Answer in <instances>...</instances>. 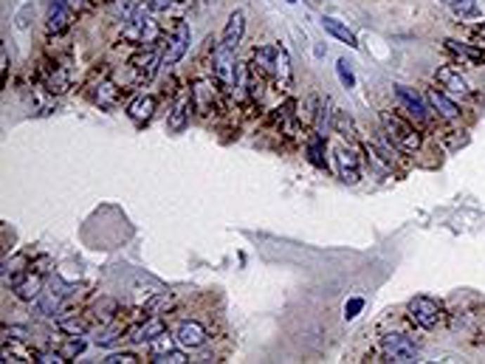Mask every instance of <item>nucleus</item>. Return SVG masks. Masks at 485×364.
<instances>
[{
	"mask_svg": "<svg viewBox=\"0 0 485 364\" xmlns=\"http://www.w3.org/2000/svg\"><path fill=\"white\" fill-rule=\"evenodd\" d=\"M415 330H420L406 308H395L387 311L370 333V347L364 353L361 361H389V364H409V361H420V342L415 336Z\"/></svg>",
	"mask_w": 485,
	"mask_h": 364,
	"instance_id": "nucleus-1",
	"label": "nucleus"
},
{
	"mask_svg": "<svg viewBox=\"0 0 485 364\" xmlns=\"http://www.w3.org/2000/svg\"><path fill=\"white\" fill-rule=\"evenodd\" d=\"M167 325L183 350H203L217 339V316L206 313V311L203 313H183L175 308L167 316Z\"/></svg>",
	"mask_w": 485,
	"mask_h": 364,
	"instance_id": "nucleus-2",
	"label": "nucleus"
},
{
	"mask_svg": "<svg viewBox=\"0 0 485 364\" xmlns=\"http://www.w3.org/2000/svg\"><path fill=\"white\" fill-rule=\"evenodd\" d=\"M189 96H192V108L198 113L200 122H209V119H223L228 116L231 110V96L223 91V85L217 82V77L209 71L203 74H192L189 79Z\"/></svg>",
	"mask_w": 485,
	"mask_h": 364,
	"instance_id": "nucleus-3",
	"label": "nucleus"
},
{
	"mask_svg": "<svg viewBox=\"0 0 485 364\" xmlns=\"http://www.w3.org/2000/svg\"><path fill=\"white\" fill-rule=\"evenodd\" d=\"M34 79L51 91L54 96H63L74 88V79H77V65H74V57H71V48H51L48 54H43L37 60V68H34Z\"/></svg>",
	"mask_w": 485,
	"mask_h": 364,
	"instance_id": "nucleus-4",
	"label": "nucleus"
},
{
	"mask_svg": "<svg viewBox=\"0 0 485 364\" xmlns=\"http://www.w3.org/2000/svg\"><path fill=\"white\" fill-rule=\"evenodd\" d=\"M381 119V133L401 150V155L406 158H415V155H423L426 150V130L418 127L412 119H406L401 110H381L378 113Z\"/></svg>",
	"mask_w": 485,
	"mask_h": 364,
	"instance_id": "nucleus-5",
	"label": "nucleus"
},
{
	"mask_svg": "<svg viewBox=\"0 0 485 364\" xmlns=\"http://www.w3.org/2000/svg\"><path fill=\"white\" fill-rule=\"evenodd\" d=\"M85 91H88V96H91V102L96 108H102V110H119L122 105H127V99H130V93L136 88L130 82H122L116 77V71L105 65L102 71H93L88 77Z\"/></svg>",
	"mask_w": 485,
	"mask_h": 364,
	"instance_id": "nucleus-6",
	"label": "nucleus"
},
{
	"mask_svg": "<svg viewBox=\"0 0 485 364\" xmlns=\"http://www.w3.org/2000/svg\"><path fill=\"white\" fill-rule=\"evenodd\" d=\"M164 26L155 20V12L150 4H138L136 12L130 15V20L124 26H119V43L130 46V48H141V46H158L164 43Z\"/></svg>",
	"mask_w": 485,
	"mask_h": 364,
	"instance_id": "nucleus-7",
	"label": "nucleus"
},
{
	"mask_svg": "<svg viewBox=\"0 0 485 364\" xmlns=\"http://www.w3.org/2000/svg\"><path fill=\"white\" fill-rule=\"evenodd\" d=\"M263 130L277 136L280 144H291L297 141L302 133H305V124L299 122L297 116V99H283L277 108H271L266 116H263Z\"/></svg>",
	"mask_w": 485,
	"mask_h": 364,
	"instance_id": "nucleus-8",
	"label": "nucleus"
},
{
	"mask_svg": "<svg viewBox=\"0 0 485 364\" xmlns=\"http://www.w3.org/2000/svg\"><path fill=\"white\" fill-rule=\"evenodd\" d=\"M161 65H164V43L133 48V54L127 57V65H124L127 82L133 88H141V85H147V82L155 79V74H158Z\"/></svg>",
	"mask_w": 485,
	"mask_h": 364,
	"instance_id": "nucleus-9",
	"label": "nucleus"
},
{
	"mask_svg": "<svg viewBox=\"0 0 485 364\" xmlns=\"http://www.w3.org/2000/svg\"><path fill=\"white\" fill-rule=\"evenodd\" d=\"M51 257L48 254H37V257H32V263H29V271L12 285V294L20 299V302H34V299H40L43 294H46V280L51 277Z\"/></svg>",
	"mask_w": 485,
	"mask_h": 364,
	"instance_id": "nucleus-10",
	"label": "nucleus"
},
{
	"mask_svg": "<svg viewBox=\"0 0 485 364\" xmlns=\"http://www.w3.org/2000/svg\"><path fill=\"white\" fill-rule=\"evenodd\" d=\"M392 93H395L398 110H401L406 119H412L418 127H423L429 136H434V122H437V116L432 113L426 96H420V93H418L415 88H409V85H395Z\"/></svg>",
	"mask_w": 485,
	"mask_h": 364,
	"instance_id": "nucleus-11",
	"label": "nucleus"
},
{
	"mask_svg": "<svg viewBox=\"0 0 485 364\" xmlns=\"http://www.w3.org/2000/svg\"><path fill=\"white\" fill-rule=\"evenodd\" d=\"M406 313H409V319L423 330V333H432V330H440L446 322H448V311H446V305L440 302V299H434V297H426V294H418V297H412L406 305Z\"/></svg>",
	"mask_w": 485,
	"mask_h": 364,
	"instance_id": "nucleus-12",
	"label": "nucleus"
},
{
	"mask_svg": "<svg viewBox=\"0 0 485 364\" xmlns=\"http://www.w3.org/2000/svg\"><path fill=\"white\" fill-rule=\"evenodd\" d=\"M364 150L361 141H347L339 136V144L333 147V158H336V172L344 184H358L361 181V164H364Z\"/></svg>",
	"mask_w": 485,
	"mask_h": 364,
	"instance_id": "nucleus-13",
	"label": "nucleus"
},
{
	"mask_svg": "<svg viewBox=\"0 0 485 364\" xmlns=\"http://www.w3.org/2000/svg\"><path fill=\"white\" fill-rule=\"evenodd\" d=\"M361 150H364V158L367 164L381 172V175H398L401 172V150L384 136V141H361Z\"/></svg>",
	"mask_w": 485,
	"mask_h": 364,
	"instance_id": "nucleus-14",
	"label": "nucleus"
},
{
	"mask_svg": "<svg viewBox=\"0 0 485 364\" xmlns=\"http://www.w3.org/2000/svg\"><path fill=\"white\" fill-rule=\"evenodd\" d=\"M189 43H192V29L183 18H175L169 23V29L164 32V68H175L186 51H189Z\"/></svg>",
	"mask_w": 485,
	"mask_h": 364,
	"instance_id": "nucleus-15",
	"label": "nucleus"
},
{
	"mask_svg": "<svg viewBox=\"0 0 485 364\" xmlns=\"http://www.w3.org/2000/svg\"><path fill=\"white\" fill-rule=\"evenodd\" d=\"M434 85H437L446 96H451L457 105L474 102V91H471L468 79H465L454 65H440V68L434 71Z\"/></svg>",
	"mask_w": 485,
	"mask_h": 364,
	"instance_id": "nucleus-16",
	"label": "nucleus"
},
{
	"mask_svg": "<svg viewBox=\"0 0 485 364\" xmlns=\"http://www.w3.org/2000/svg\"><path fill=\"white\" fill-rule=\"evenodd\" d=\"M423 96H426V102H429L432 113L437 116V122H443V124H448V127H457V124L463 122V110H460V105H457L451 96H446L437 85L426 88V91H423Z\"/></svg>",
	"mask_w": 485,
	"mask_h": 364,
	"instance_id": "nucleus-17",
	"label": "nucleus"
},
{
	"mask_svg": "<svg viewBox=\"0 0 485 364\" xmlns=\"http://www.w3.org/2000/svg\"><path fill=\"white\" fill-rule=\"evenodd\" d=\"M71 23H74V9L68 6V0H51L46 12V34L63 37L71 32Z\"/></svg>",
	"mask_w": 485,
	"mask_h": 364,
	"instance_id": "nucleus-18",
	"label": "nucleus"
},
{
	"mask_svg": "<svg viewBox=\"0 0 485 364\" xmlns=\"http://www.w3.org/2000/svg\"><path fill=\"white\" fill-rule=\"evenodd\" d=\"M443 46H446L448 54H454L465 65H474V68L485 65V48L479 43H465V40H457V37H446Z\"/></svg>",
	"mask_w": 485,
	"mask_h": 364,
	"instance_id": "nucleus-19",
	"label": "nucleus"
},
{
	"mask_svg": "<svg viewBox=\"0 0 485 364\" xmlns=\"http://www.w3.org/2000/svg\"><path fill=\"white\" fill-rule=\"evenodd\" d=\"M155 110H158V96H155V93H138V96H133V99L127 102V116H130V122L138 124V127L150 124L153 116H155Z\"/></svg>",
	"mask_w": 485,
	"mask_h": 364,
	"instance_id": "nucleus-20",
	"label": "nucleus"
},
{
	"mask_svg": "<svg viewBox=\"0 0 485 364\" xmlns=\"http://www.w3.org/2000/svg\"><path fill=\"white\" fill-rule=\"evenodd\" d=\"M192 96H189V88L181 91L175 99H172V110L167 116V130L169 133H181L186 124H189V116H192Z\"/></svg>",
	"mask_w": 485,
	"mask_h": 364,
	"instance_id": "nucleus-21",
	"label": "nucleus"
},
{
	"mask_svg": "<svg viewBox=\"0 0 485 364\" xmlns=\"http://www.w3.org/2000/svg\"><path fill=\"white\" fill-rule=\"evenodd\" d=\"M85 311L91 313L93 325H99V327H102V325H110L113 319H119V316L124 313L122 305H119L113 297H99V299H96L91 308H85Z\"/></svg>",
	"mask_w": 485,
	"mask_h": 364,
	"instance_id": "nucleus-22",
	"label": "nucleus"
},
{
	"mask_svg": "<svg viewBox=\"0 0 485 364\" xmlns=\"http://www.w3.org/2000/svg\"><path fill=\"white\" fill-rule=\"evenodd\" d=\"M57 327L65 333V336H88L91 330H93V319H91V313L88 311H71V313H65V316H60V322H57Z\"/></svg>",
	"mask_w": 485,
	"mask_h": 364,
	"instance_id": "nucleus-23",
	"label": "nucleus"
},
{
	"mask_svg": "<svg viewBox=\"0 0 485 364\" xmlns=\"http://www.w3.org/2000/svg\"><path fill=\"white\" fill-rule=\"evenodd\" d=\"M242 34H246V12L237 9V12H231L228 20H226V29H223V34H220V43L237 51V46L242 43Z\"/></svg>",
	"mask_w": 485,
	"mask_h": 364,
	"instance_id": "nucleus-24",
	"label": "nucleus"
},
{
	"mask_svg": "<svg viewBox=\"0 0 485 364\" xmlns=\"http://www.w3.org/2000/svg\"><path fill=\"white\" fill-rule=\"evenodd\" d=\"M294 85V71H291V54L285 46L277 43V68H274V88H280L283 93H288Z\"/></svg>",
	"mask_w": 485,
	"mask_h": 364,
	"instance_id": "nucleus-25",
	"label": "nucleus"
},
{
	"mask_svg": "<svg viewBox=\"0 0 485 364\" xmlns=\"http://www.w3.org/2000/svg\"><path fill=\"white\" fill-rule=\"evenodd\" d=\"M263 77H269L274 82V68H277V46H254L252 48V60H249Z\"/></svg>",
	"mask_w": 485,
	"mask_h": 364,
	"instance_id": "nucleus-26",
	"label": "nucleus"
},
{
	"mask_svg": "<svg viewBox=\"0 0 485 364\" xmlns=\"http://www.w3.org/2000/svg\"><path fill=\"white\" fill-rule=\"evenodd\" d=\"M325 136H319L316 130L308 133V141H305V152H308V161L316 167V169H325L328 172V158H325Z\"/></svg>",
	"mask_w": 485,
	"mask_h": 364,
	"instance_id": "nucleus-27",
	"label": "nucleus"
},
{
	"mask_svg": "<svg viewBox=\"0 0 485 364\" xmlns=\"http://www.w3.org/2000/svg\"><path fill=\"white\" fill-rule=\"evenodd\" d=\"M322 29L330 34V37H336V40H342L344 46H350V48H358V40H356V34L342 23V20H336V18H325L322 20Z\"/></svg>",
	"mask_w": 485,
	"mask_h": 364,
	"instance_id": "nucleus-28",
	"label": "nucleus"
},
{
	"mask_svg": "<svg viewBox=\"0 0 485 364\" xmlns=\"http://www.w3.org/2000/svg\"><path fill=\"white\" fill-rule=\"evenodd\" d=\"M333 130H336L342 138H347V141H358L356 122H353V116H350L347 110H336V113H333Z\"/></svg>",
	"mask_w": 485,
	"mask_h": 364,
	"instance_id": "nucleus-29",
	"label": "nucleus"
},
{
	"mask_svg": "<svg viewBox=\"0 0 485 364\" xmlns=\"http://www.w3.org/2000/svg\"><path fill=\"white\" fill-rule=\"evenodd\" d=\"M328 127H330V99L325 96V99L319 102V110H316V122H313V127H311V130H316L319 136H325V138H328Z\"/></svg>",
	"mask_w": 485,
	"mask_h": 364,
	"instance_id": "nucleus-30",
	"label": "nucleus"
},
{
	"mask_svg": "<svg viewBox=\"0 0 485 364\" xmlns=\"http://www.w3.org/2000/svg\"><path fill=\"white\" fill-rule=\"evenodd\" d=\"M440 4H446L457 18H471L477 12V0H440Z\"/></svg>",
	"mask_w": 485,
	"mask_h": 364,
	"instance_id": "nucleus-31",
	"label": "nucleus"
},
{
	"mask_svg": "<svg viewBox=\"0 0 485 364\" xmlns=\"http://www.w3.org/2000/svg\"><path fill=\"white\" fill-rule=\"evenodd\" d=\"M82 350H85V336H68V342L60 344V353H63L68 361H74Z\"/></svg>",
	"mask_w": 485,
	"mask_h": 364,
	"instance_id": "nucleus-32",
	"label": "nucleus"
},
{
	"mask_svg": "<svg viewBox=\"0 0 485 364\" xmlns=\"http://www.w3.org/2000/svg\"><path fill=\"white\" fill-rule=\"evenodd\" d=\"M105 364H138V361H144L138 353H133V350H119V353H110V356H105L102 358Z\"/></svg>",
	"mask_w": 485,
	"mask_h": 364,
	"instance_id": "nucleus-33",
	"label": "nucleus"
},
{
	"mask_svg": "<svg viewBox=\"0 0 485 364\" xmlns=\"http://www.w3.org/2000/svg\"><path fill=\"white\" fill-rule=\"evenodd\" d=\"M34 361H43V364H65L68 358L60 353V347H37V358Z\"/></svg>",
	"mask_w": 485,
	"mask_h": 364,
	"instance_id": "nucleus-34",
	"label": "nucleus"
},
{
	"mask_svg": "<svg viewBox=\"0 0 485 364\" xmlns=\"http://www.w3.org/2000/svg\"><path fill=\"white\" fill-rule=\"evenodd\" d=\"M336 74H339V82H342L347 91L356 88V74H353V68H350L347 60H339V63H336Z\"/></svg>",
	"mask_w": 485,
	"mask_h": 364,
	"instance_id": "nucleus-35",
	"label": "nucleus"
},
{
	"mask_svg": "<svg viewBox=\"0 0 485 364\" xmlns=\"http://www.w3.org/2000/svg\"><path fill=\"white\" fill-rule=\"evenodd\" d=\"M361 308H364V297L347 299V305H344V319H356V316L361 313Z\"/></svg>",
	"mask_w": 485,
	"mask_h": 364,
	"instance_id": "nucleus-36",
	"label": "nucleus"
},
{
	"mask_svg": "<svg viewBox=\"0 0 485 364\" xmlns=\"http://www.w3.org/2000/svg\"><path fill=\"white\" fill-rule=\"evenodd\" d=\"M4 336L6 339H20V342H32V333L26 327H18V325H6L4 327Z\"/></svg>",
	"mask_w": 485,
	"mask_h": 364,
	"instance_id": "nucleus-37",
	"label": "nucleus"
},
{
	"mask_svg": "<svg viewBox=\"0 0 485 364\" xmlns=\"http://www.w3.org/2000/svg\"><path fill=\"white\" fill-rule=\"evenodd\" d=\"M0 63H4V65H0V71H4V85H9V51H6V46H0Z\"/></svg>",
	"mask_w": 485,
	"mask_h": 364,
	"instance_id": "nucleus-38",
	"label": "nucleus"
},
{
	"mask_svg": "<svg viewBox=\"0 0 485 364\" xmlns=\"http://www.w3.org/2000/svg\"><path fill=\"white\" fill-rule=\"evenodd\" d=\"M147 4L153 6V12H167V9H172L178 0H147Z\"/></svg>",
	"mask_w": 485,
	"mask_h": 364,
	"instance_id": "nucleus-39",
	"label": "nucleus"
},
{
	"mask_svg": "<svg viewBox=\"0 0 485 364\" xmlns=\"http://www.w3.org/2000/svg\"><path fill=\"white\" fill-rule=\"evenodd\" d=\"M91 4V0H68V6L74 9V15H79V12H85V6Z\"/></svg>",
	"mask_w": 485,
	"mask_h": 364,
	"instance_id": "nucleus-40",
	"label": "nucleus"
},
{
	"mask_svg": "<svg viewBox=\"0 0 485 364\" xmlns=\"http://www.w3.org/2000/svg\"><path fill=\"white\" fill-rule=\"evenodd\" d=\"M471 32H474V37H477V43H485V23H479V26H474Z\"/></svg>",
	"mask_w": 485,
	"mask_h": 364,
	"instance_id": "nucleus-41",
	"label": "nucleus"
},
{
	"mask_svg": "<svg viewBox=\"0 0 485 364\" xmlns=\"http://www.w3.org/2000/svg\"><path fill=\"white\" fill-rule=\"evenodd\" d=\"M93 6H110V4H116V0H91Z\"/></svg>",
	"mask_w": 485,
	"mask_h": 364,
	"instance_id": "nucleus-42",
	"label": "nucleus"
},
{
	"mask_svg": "<svg viewBox=\"0 0 485 364\" xmlns=\"http://www.w3.org/2000/svg\"><path fill=\"white\" fill-rule=\"evenodd\" d=\"M285 4H297V0H285Z\"/></svg>",
	"mask_w": 485,
	"mask_h": 364,
	"instance_id": "nucleus-43",
	"label": "nucleus"
}]
</instances>
